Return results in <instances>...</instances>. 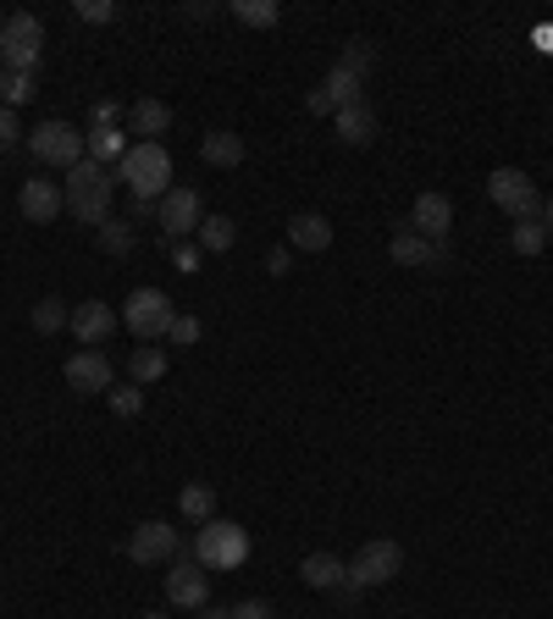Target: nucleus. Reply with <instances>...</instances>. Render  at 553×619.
Instances as JSON below:
<instances>
[{"label": "nucleus", "instance_id": "1", "mask_svg": "<svg viewBox=\"0 0 553 619\" xmlns=\"http://www.w3.org/2000/svg\"><path fill=\"white\" fill-rule=\"evenodd\" d=\"M111 178H117V183H128V189H134V200L161 205V200H167V189H172V156H167V145H128V156L111 167Z\"/></svg>", "mask_w": 553, "mask_h": 619}, {"label": "nucleus", "instance_id": "2", "mask_svg": "<svg viewBox=\"0 0 553 619\" xmlns=\"http://www.w3.org/2000/svg\"><path fill=\"white\" fill-rule=\"evenodd\" d=\"M194 558L205 564V569H238L244 558H249V531L238 525V520H205L200 531H194Z\"/></svg>", "mask_w": 553, "mask_h": 619}, {"label": "nucleus", "instance_id": "3", "mask_svg": "<svg viewBox=\"0 0 553 619\" xmlns=\"http://www.w3.org/2000/svg\"><path fill=\"white\" fill-rule=\"evenodd\" d=\"M117 316H123V327H128L139 343H161V338L172 332V321H178V305H172L161 288H134L128 305H123Z\"/></svg>", "mask_w": 553, "mask_h": 619}, {"label": "nucleus", "instance_id": "4", "mask_svg": "<svg viewBox=\"0 0 553 619\" xmlns=\"http://www.w3.org/2000/svg\"><path fill=\"white\" fill-rule=\"evenodd\" d=\"M398 569H404V547H398L393 536H371V542H365V547L349 558V580H343V591L354 597V591L387 586Z\"/></svg>", "mask_w": 553, "mask_h": 619}, {"label": "nucleus", "instance_id": "5", "mask_svg": "<svg viewBox=\"0 0 553 619\" xmlns=\"http://www.w3.org/2000/svg\"><path fill=\"white\" fill-rule=\"evenodd\" d=\"M40 45H45V23L34 12H12L0 23V56L7 73H40Z\"/></svg>", "mask_w": 553, "mask_h": 619}, {"label": "nucleus", "instance_id": "6", "mask_svg": "<svg viewBox=\"0 0 553 619\" xmlns=\"http://www.w3.org/2000/svg\"><path fill=\"white\" fill-rule=\"evenodd\" d=\"M29 150H34V161L73 172V167L89 156V134H78L73 122H40V128L29 134Z\"/></svg>", "mask_w": 553, "mask_h": 619}, {"label": "nucleus", "instance_id": "7", "mask_svg": "<svg viewBox=\"0 0 553 619\" xmlns=\"http://www.w3.org/2000/svg\"><path fill=\"white\" fill-rule=\"evenodd\" d=\"M487 194H492V205L509 211L514 222H536V216H542V194H536V183H531L520 167H498V172L487 178Z\"/></svg>", "mask_w": 553, "mask_h": 619}, {"label": "nucleus", "instance_id": "8", "mask_svg": "<svg viewBox=\"0 0 553 619\" xmlns=\"http://www.w3.org/2000/svg\"><path fill=\"white\" fill-rule=\"evenodd\" d=\"M156 222H161V233L172 238V244H183V238H194L200 233V222H205V200H200V189H167V200L156 205Z\"/></svg>", "mask_w": 553, "mask_h": 619}, {"label": "nucleus", "instance_id": "9", "mask_svg": "<svg viewBox=\"0 0 553 619\" xmlns=\"http://www.w3.org/2000/svg\"><path fill=\"white\" fill-rule=\"evenodd\" d=\"M167 602H172V608H189V613H200V608L211 602V575H205V564H200V558H189V553H178V558H172Z\"/></svg>", "mask_w": 553, "mask_h": 619}, {"label": "nucleus", "instance_id": "10", "mask_svg": "<svg viewBox=\"0 0 553 619\" xmlns=\"http://www.w3.org/2000/svg\"><path fill=\"white\" fill-rule=\"evenodd\" d=\"M62 376H67V387H73V393H84V398H106V393L117 387V371H111V360H106L100 349L67 354Z\"/></svg>", "mask_w": 553, "mask_h": 619}, {"label": "nucleus", "instance_id": "11", "mask_svg": "<svg viewBox=\"0 0 553 619\" xmlns=\"http://www.w3.org/2000/svg\"><path fill=\"white\" fill-rule=\"evenodd\" d=\"M178 553H183V531H172L167 520H145L128 536V558L134 564H172Z\"/></svg>", "mask_w": 553, "mask_h": 619}, {"label": "nucleus", "instance_id": "12", "mask_svg": "<svg viewBox=\"0 0 553 619\" xmlns=\"http://www.w3.org/2000/svg\"><path fill=\"white\" fill-rule=\"evenodd\" d=\"M67 327H73V338H78L84 349H100V343L123 327V316H117L111 305H100V299H84V305H73V321H67Z\"/></svg>", "mask_w": 553, "mask_h": 619}, {"label": "nucleus", "instance_id": "13", "mask_svg": "<svg viewBox=\"0 0 553 619\" xmlns=\"http://www.w3.org/2000/svg\"><path fill=\"white\" fill-rule=\"evenodd\" d=\"M387 255H393V266H426V271L448 266V244H432V238H421L415 227H398L393 244H387Z\"/></svg>", "mask_w": 553, "mask_h": 619}, {"label": "nucleus", "instance_id": "14", "mask_svg": "<svg viewBox=\"0 0 553 619\" xmlns=\"http://www.w3.org/2000/svg\"><path fill=\"white\" fill-rule=\"evenodd\" d=\"M410 227H415L421 238H432V244H448V227H454L448 194H421V200L410 205Z\"/></svg>", "mask_w": 553, "mask_h": 619}, {"label": "nucleus", "instance_id": "15", "mask_svg": "<svg viewBox=\"0 0 553 619\" xmlns=\"http://www.w3.org/2000/svg\"><path fill=\"white\" fill-rule=\"evenodd\" d=\"M172 128V106L167 100H134L128 106V134H134V145H161V134Z\"/></svg>", "mask_w": 553, "mask_h": 619}, {"label": "nucleus", "instance_id": "16", "mask_svg": "<svg viewBox=\"0 0 553 619\" xmlns=\"http://www.w3.org/2000/svg\"><path fill=\"white\" fill-rule=\"evenodd\" d=\"M18 205H23L29 222H56V216L67 211V189H56L51 178H29L23 194H18Z\"/></svg>", "mask_w": 553, "mask_h": 619}, {"label": "nucleus", "instance_id": "17", "mask_svg": "<svg viewBox=\"0 0 553 619\" xmlns=\"http://www.w3.org/2000/svg\"><path fill=\"white\" fill-rule=\"evenodd\" d=\"M288 249H305V255L332 249V222H327L321 211H299V216H288Z\"/></svg>", "mask_w": 553, "mask_h": 619}, {"label": "nucleus", "instance_id": "18", "mask_svg": "<svg viewBox=\"0 0 553 619\" xmlns=\"http://www.w3.org/2000/svg\"><path fill=\"white\" fill-rule=\"evenodd\" d=\"M299 580H305V586H316V591H343L349 564H343L338 553H310V558L299 564Z\"/></svg>", "mask_w": 553, "mask_h": 619}, {"label": "nucleus", "instance_id": "19", "mask_svg": "<svg viewBox=\"0 0 553 619\" xmlns=\"http://www.w3.org/2000/svg\"><path fill=\"white\" fill-rule=\"evenodd\" d=\"M332 128H338V139L343 145H354V150H365L371 139H376V111L360 100V106H343L338 117H332Z\"/></svg>", "mask_w": 553, "mask_h": 619}, {"label": "nucleus", "instance_id": "20", "mask_svg": "<svg viewBox=\"0 0 553 619\" xmlns=\"http://www.w3.org/2000/svg\"><path fill=\"white\" fill-rule=\"evenodd\" d=\"M200 156H205L211 167H227V172H233V167L244 161V139H238L233 128H211V134L200 139Z\"/></svg>", "mask_w": 553, "mask_h": 619}, {"label": "nucleus", "instance_id": "21", "mask_svg": "<svg viewBox=\"0 0 553 619\" xmlns=\"http://www.w3.org/2000/svg\"><path fill=\"white\" fill-rule=\"evenodd\" d=\"M111 194H117V189H84V194H67V216H78L84 227H100V222H111Z\"/></svg>", "mask_w": 553, "mask_h": 619}, {"label": "nucleus", "instance_id": "22", "mask_svg": "<svg viewBox=\"0 0 553 619\" xmlns=\"http://www.w3.org/2000/svg\"><path fill=\"white\" fill-rule=\"evenodd\" d=\"M321 95H327L338 111H343V106H360V100H365V78H354L349 67H332V73L321 78Z\"/></svg>", "mask_w": 553, "mask_h": 619}, {"label": "nucleus", "instance_id": "23", "mask_svg": "<svg viewBox=\"0 0 553 619\" xmlns=\"http://www.w3.org/2000/svg\"><path fill=\"white\" fill-rule=\"evenodd\" d=\"M128 376L145 387V382H161L167 376V349L161 343H139L134 354H128Z\"/></svg>", "mask_w": 553, "mask_h": 619}, {"label": "nucleus", "instance_id": "24", "mask_svg": "<svg viewBox=\"0 0 553 619\" xmlns=\"http://www.w3.org/2000/svg\"><path fill=\"white\" fill-rule=\"evenodd\" d=\"M123 156H128V128H95V134H89V161L117 167Z\"/></svg>", "mask_w": 553, "mask_h": 619}, {"label": "nucleus", "instance_id": "25", "mask_svg": "<svg viewBox=\"0 0 553 619\" xmlns=\"http://www.w3.org/2000/svg\"><path fill=\"white\" fill-rule=\"evenodd\" d=\"M233 238H238L233 216H205V222H200V233H194V244H200L205 255H227V249H233Z\"/></svg>", "mask_w": 553, "mask_h": 619}, {"label": "nucleus", "instance_id": "26", "mask_svg": "<svg viewBox=\"0 0 553 619\" xmlns=\"http://www.w3.org/2000/svg\"><path fill=\"white\" fill-rule=\"evenodd\" d=\"M178 509L194 520V525H205V520H216V487H205V481H189L183 492H178Z\"/></svg>", "mask_w": 553, "mask_h": 619}, {"label": "nucleus", "instance_id": "27", "mask_svg": "<svg viewBox=\"0 0 553 619\" xmlns=\"http://www.w3.org/2000/svg\"><path fill=\"white\" fill-rule=\"evenodd\" d=\"M84 189H117V178H111V167H100V161H78L73 172H67V194H84Z\"/></svg>", "mask_w": 553, "mask_h": 619}, {"label": "nucleus", "instance_id": "28", "mask_svg": "<svg viewBox=\"0 0 553 619\" xmlns=\"http://www.w3.org/2000/svg\"><path fill=\"white\" fill-rule=\"evenodd\" d=\"M233 18L249 23V29H272L283 18V7H277V0H233Z\"/></svg>", "mask_w": 553, "mask_h": 619}, {"label": "nucleus", "instance_id": "29", "mask_svg": "<svg viewBox=\"0 0 553 619\" xmlns=\"http://www.w3.org/2000/svg\"><path fill=\"white\" fill-rule=\"evenodd\" d=\"M40 95V73H7V89H0V106H29Z\"/></svg>", "mask_w": 553, "mask_h": 619}, {"label": "nucleus", "instance_id": "30", "mask_svg": "<svg viewBox=\"0 0 553 619\" xmlns=\"http://www.w3.org/2000/svg\"><path fill=\"white\" fill-rule=\"evenodd\" d=\"M29 321H34V332H45V338H51V332H62V327H67V321H73V310H67V305H62V299H40V305H34V316H29Z\"/></svg>", "mask_w": 553, "mask_h": 619}, {"label": "nucleus", "instance_id": "31", "mask_svg": "<svg viewBox=\"0 0 553 619\" xmlns=\"http://www.w3.org/2000/svg\"><path fill=\"white\" fill-rule=\"evenodd\" d=\"M95 233H100V249H106V255H117V260L134 255V227H128V222H100Z\"/></svg>", "mask_w": 553, "mask_h": 619}, {"label": "nucleus", "instance_id": "32", "mask_svg": "<svg viewBox=\"0 0 553 619\" xmlns=\"http://www.w3.org/2000/svg\"><path fill=\"white\" fill-rule=\"evenodd\" d=\"M509 244H514V255H542L547 249V233H542V222H514V233H509Z\"/></svg>", "mask_w": 553, "mask_h": 619}, {"label": "nucleus", "instance_id": "33", "mask_svg": "<svg viewBox=\"0 0 553 619\" xmlns=\"http://www.w3.org/2000/svg\"><path fill=\"white\" fill-rule=\"evenodd\" d=\"M106 404H111V415H123V420H134V415L145 409V393H139V382H117V387L106 393Z\"/></svg>", "mask_w": 553, "mask_h": 619}, {"label": "nucleus", "instance_id": "34", "mask_svg": "<svg viewBox=\"0 0 553 619\" xmlns=\"http://www.w3.org/2000/svg\"><path fill=\"white\" fill-rule=\"evenodd\" d=\"M371 62H376V56H371V45H365V40H349V45H343V62H338V67H349L354 78H365V73H371Z\"/></svg>", "mask_w": 553, "mask_h": 619}, {"label": "nucleus", "instance_id": "35", "mask_svg": "<svg viewBox=\"0 0 553 619\" xmlns=\"http://www.w3.org/2000/svg\"><path fill=\"white\" fill-rule=\"evenodd\" d=\"M200 338H205L200 316H178V321H172V332H167V343H178V349H194Z\"/></svg>", "mask_w": 553, "mask_h": 619}, {"label": "nucleus", "instance_id": "36", "mask_svg": "<svg viewBox=\"0 0 553 619\" xmlns=\"http://www.w3.org/2000/svg\"><path fill=\"white\" fill-rule=\"evenodd\" d=\"M117 122H128V111H123L117 100H95V106H89V134H95V128H117Z\"/></svg>", "mask_w": 553, "mask_h": 619}, {"label": "nucleus", "instance_id": "37", "mask_svg": "<svg viewBox=\"0 0 553 619\" xmlns=\"http://www.w3.org/2000/svg\"><path fill=\"white\" fill-rule=\"evenodd\" d=\"M200 260H205V249H200L194 238H183V244H172V266H178L183 277H194V271H200Z\"/></svg>", "mask_w": 553, "mask_h": 619}, {"label": "nucleus", "instance_id": "38", "mask_svg": "<svg viewBox=\"0 0 553 619\" xmlns=\"http://www.w3.org/2000/svg\"><path fill=\"white\" fill-rule=\"evenodd\" d=\"M227 613H233V619H277V608H272L266 597H244V602H233Z\"/></svg>", "mask_w": 553, "mask_h": 619}, {"label": "nucleus", "instance_id": "39", "mask_svg": "<svg viewBox=\"0 0 553 619\" xmlns=\"http://www.w3.org/2000/svg\"><path fill=\"white\" fill-rule=\"evenodd\" d=\"M18 139H23V128H18V111H12V106H0V156H7Z\"/></svg>", "mask_w": 553, "mask_h": 619}, {"label": "nucleus", "instance_id": "40", "mask_svg": "<svg viewBox=\"0 0 553 619\" xmlns=\"http://www.w3.org/2000/svg\"><path fill=\"white\" fill-rule=\"evenodd\" d=\"M78 18H84V23H111L117 7H111V0H78Z\"/></svg>", "mask_w": 553, "mask_h": 619}, {"label": "nucleus", "instance_id": "41", "mask_svg": "<svg viewBox=\"0 0 553 619\" xmlns=\"http://www.w3.org/2000/svg\"><path fill=\"white\" fill-rule=\"evenodd\" d=\"M266 271H272V277H288V271H294V249H288V244L266 249Z\"/></svg>", "mask_w": 553, "mask_h": 619}, {"label": "nucleus", "instance_id": "42", "mask_svg": "<svg viewBox=\"0 0 553 619\" xmlns=\"http://www.w3.org/2000/svg\"><path fill=\"white\" fill-rule=\"evenodd\" d=\"M305 111H310V117H338V106H332L321 89H310V95H305Z\"/></svg>", "mask_w": 553, "mask_h": 619}, {"label": "nucleus", "instance_id": "43", "mask_svg": "<svg viewBox=\"0 0 553 619\" xmlns=\"http://www.w3.org/2000/svg\"><path fill=\"white\" fill-rule=\"evenodd\" d=\"M536 222H542V233L553 238V200H542V216H536Z\"/></svg>", "mask_w": 553, "mask_h": 619}, {"label": "nucleus", "instance_id": "44", "mask_svg": "<svg viewBox=\"0 0 553 619\" xmlns=\"http://www.w3.org/2000/svg\"><path fill=\"white\" fill-rule=\"evenodd\" d=\"M194 619H233V613H227V608H211V602H205V608H200Z\"/></svg>", "mask_w": 553, "mask_h": 619}, {"label": "nucleus", "instance_id": "45", "mask_svg": "<svg viewBox=\"0 0 553 619\" xmlns=\"http://www.w3.org/2000/svg\"><path fill=\"white\" fill-rule=\"evenodd\" d=\"M145 619H172V613H161V608H150V613H145Z\"/></svg>", "mask_w": 553, "mask_h": 619}, {"label": "nucleus", "instance_id": "46", "mask_svg": "<svg viewBox=\"0 0 553 619\" xmlns=\"http://www.w3.org/2000/svg\"><path fill=\"white\" fill-rule=\"evenodd\" d=\"M0 89H7V73H0Z\"/></svg>", "mask_w": 553, "mask_h": 619}]
</instances>
